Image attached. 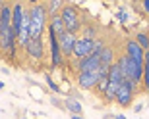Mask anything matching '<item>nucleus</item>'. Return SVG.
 Wrapping results in <instances>:
<instances>
[{
  "instance_id": "bb28decb",
  "label": "nucleus",
  "mask_w": 149,
  "mask_h": 119,
  "mask_svg": "<svg viewBox=\"0 0 149 119\" xmlns=\"http://www.w3.org/2000/svg\"><path fill=\"white\" fill-rule=\"evenodd\" d=\"M147 92H149V87H147Z\"/></svg>"
},
{
  "instance_id": "dca6fc26",
  "label": "nucleus",
  "mask_w": 149,
  "mask_h": 119,
  "mask_svg": "<svg viewBox=\"0 0 149 119\" xmlns=\"http://www.w3.org/2000/svg\"><path fill=\"white\" fill-rule=\"evenodd\" d=\"M66 106H68V109L72 111V115H79V114H81V104L77 102L76 98H68Z\"/></svg>"
},
{
  "instance_id": "412c9836",
  "label": "nucleus",
  "mask_w": 149,
  "mask_h": 119,
  "mask_svg": "<svg viewBox=\"0 0 149 119\" xmlns=\"http://www.w3.org/2000/svg\"><path fill=\"white\" fill-rule=\"evenodd\" d=\"M47 81H49V85H50V88H52V90H58V87H56V83L54 81H52V79H50V77H47Z\"/></svg>"
},
{
  "instance_id": "a211bd4d",
  "label": "nucleus",
  "mask_w": 149,
  "mask_h": 119,
  "mask_svg": "<svg viewBox=\"0 0 149 119\" xmlns=\"http://www.w3.org/2000/svg\"><path fill=\"white\" fill-rule=\"evenodd\" d=\"M83 38L95 40V27H85V29H83Z\"/></svg>"
},
{
  "instance_id": "b1692460",
  "label": "nucleus",
  "mask_w": 149,
  "mask_h": 119,
  "mask_svg": "<svg viewBox=\"0 0 149 119\" xmlns=\"http://www.w3.org/2000/svg\"><path fill=\"white\" fill-rule=\"evenodd\" d=\"M72 119H83L81 115H72Z\"/></svg>"
},
{
  "instance_id": "39448f33",
  "label": "nucleus",
  "mask_w": 149,
  "mask_h": 119,
  "mask_svg": "<svg viewBox=\"0 0 149 119\" xmlns=\"http://www.w3.org/2000/svg\"><path fill=\"white\" fill-rule=\"evenodd\" d=\"M76 42H77V37L74 33L66 31L64 35H60V37H58V46H60V50H62V56H72Z\"/></svg>"
},
{
  "instance_id": "aec40b11",
  "label": "nucleus",
  "mask_w": 149,
  "mask_h": 119,
  "mask_svg": "<svg viewBox=\"0 0 149 119\" xmlns=\"http://www.w3.org/2000/svg\"><path fill=\"white\" fill-rule=\"evenodd\" d=\"M118 19H120L122 23H124V21H128V14H126V12H120V14H118Z\"/></svg>"
},
{
  "instance_id": "f8f14e48",
  "label": "nucleus",
  "mask_w": 149,
  "mask_h": 119,
  "mask_svg": "<svg viewBox=\"0 0 149 119\" xmlns=\"http://www.w3.org/2000/svg\"><path fill=\"white\" fill-rule=\"evenodd\" d=\"M49 29H50L52 33H54L56 37H60V35H64V33H66V25H64V21H62L60 14H58V16H54V17H50V21H49Z\"/></svg>"
},
{
  "instance_id": "9b49d317",
  "label": "nucleus",
  "mask_w": 149,
  "mask_h": 119,
  "mask_svg": "<svg viewBox=\"0 0 149 119\" xmlns=\"http://www.w3.org/2000/svg\"><path fill=\"white\" fill-rule=\"evenodd\" d=\"M25 50L33 60H41L43 58V40L41 38H31L27 42V46H25Z\"/></svg>"
},
{
  "instance_id": "f3484780",
  "label": "nucleus",
  "mask_w": 149,
  "mask_h": 119,
  "mask_svg": "<svg viewBox=\"0 0 149 119\" xmlns=\"http://www.w3.org/2000/svg\"><path fill=\"white\" fill-rule=\"evenodd\" d=\"M107 88H109V77H101L99 83H97V90H99L101 94H105Z\"/></svg>"
},
{
  "instance_id": "423d86ee",
  "label": "nucleus",
  "mask_w": 149,
  "mask_h": 119,
  "mask_svg": "<svg viewBox=\"0 0 149 119\" xmlns=\"http://www.w3.org/2000/svg\"><path fill=\"white\" fill-rule=\"evenodd\" d=\"M101 67V56L99 54H91L89 58H83L77 62V69L79 73H89V71H97Z\"/></svg>"
},
{
  "instance_id": "0eeeda50",
  "label": "nucleus",
  "mask_w": 149,
  "mask_h": 119,
  "mask_svg": "<svg viewBox=\"0 0 149 119\" xmlns=\"http://www.w3.org/2000/svg\"><path fill=\"white\" fill-rule=\"evenodd\" d=\"M49 37H50V58H52V65L54 67H60L62 62H64V56H62V50L58 46V37H56L54 33L49 29Z\"/></svg>"
},
{
  "instance_id": "f257e3e1",
  "label": "nucleus",
  "mask_w": 149,
  "mask_h": 119,
  "mask_svg": "<svg viewBox=\"0 0 149 119\" xmlns=\"http://www.w3.org/2000/svg\"><path fill=\"white\" fill-rule=\"evenodd\" d=\"M49 12L45 4H33L29 8V25H31V38H41L45 27H47Z\"/></svg>"
},
{
  "instance_id": "6ab92c4d",
  "label": "nucleus",
  "mask_w": 149,
  "mask_h": 119,
  "mask_svg": "<svg viewBox=\"0 0 149 119\" xmlns=\"http://www.w3.org/2000/svg\"><path fill=\"white\" fill-rule=\"evenodd\" d=\"M105 50V44H103V40H95L93 42V54H99L101 56V52Z\"/></svg>"
},
{
  "instance_id": "4be33fe9",
  "label": "nucleus",
  "mask_w": 149,
  "mask_h": 119,
  "mask_svg": "<svg viewBox=\"0 0 149 119\" xmlns=\"http://www.w3.org/2000/svg\"><path fill=\"white\" fill-rule=\"evenodd\" d=\"M143 10L149 14V0H143Z\"/></svg>"
},
{
  "instance_id": "7ed1b4c3",
  "label": "nucleus",
  "mask_w": 149,
  "mask_h": 119,
  "mask_svg": "<svg viewBox=\"0 0 149 119\" xmlns=\"http://www.w3.org/2000/svg\"><path fill=\"white\" fill-rule=\"evenodd\" d=\"M136 83L134 81H124L118 88V94H116V102L120 104L122 108H128L132 106V100H134V94H136Z\"/></svg>"
},
{
  "instance_id": "9d476101",
  "label": "nucleus",
  "mask_w": 149,
  "mask_h": 119,
  "mask_svg": "<svg viewBox=\"0 0 149 119\" xmlns=\"http://www.w3.org/2000/svg\"><path fill=\"white\" fill-rule=\"evenodd\" d=\"M23 16H25V8H23V4L17 2V4L12 6V29L16 31V35L19 33V29H22Z\"/></svg>"
},
{
  "instance_id": "a878e982",
  "label": "nucleus",
  "mask_w": 149,
  "mask_h": 119,
  "mask_svg": "<svg viewBox=\"0 0 149 119\" xmlns=\"http://www.w3.org/2000/svg\"><path fill=\"white\" fill-rule=\"evenodd\" d=\"M0 8H2V2H0Z\"/></svg>"
},
{
  "instance_id": "ddd939ff",
  "label": "nucleus",
  "mask_w": 149,
  "mask_h": 119,
  "mask_svg": "<svg viewBox=\"0 0 149 119\" xmlns=\"http://www.w3.org/2000/svg\"><path fill=\"white\" fill-rule=\"evenodd\" d=\"M114 64V50L111 46H105V50L101 52V65H107V67H111Z\"/></svg>"
},
{
  "instance_id": "393cba45",
  "label": "nucleus",
  "mask_w": 149,
  "mask_h": 119,
  "mask_svg": "<svg viewBox=\"0 0 149 119\" xmlns=\"http://www.w3.org/2000/svg\"><path fill=\"white\" fill-rule=\"evenodd\" d=\"M0 88H4V83H2V81H0Z\"/></svg>"
},
{
  "instance_id": "6e6552de",
  "label": "nucleus",
  "mask_w": 149,
  "mask_h": 119,
  "mask_svg": "<svg viewBox=\"0 0 149 119\" xmlns=\"http://www.w3.org/2000/svg\"><path fill=\"white\" fill-rule=\"evenodd\" d=\"M99 79H101L99 69H97V71H89V73H79V75H77V83H79V87L87 88V90L97 87Z\"/></svg>"
},
{
  "instance_id": "f03ea898",
  "label": "nucleus",
  "mask_w": 149,
  "mask_h": 119,
  "mask_svg": "<svg viewBox=\"0 0 149 119\" xmlns=\"http://www.w3.org/2000/svg\"><path fill=\"white\" fill-rule=\"evenodd\" d=\"M60 17H62V21H64V25H66L68 33H74V35H76V33L81 29V19H79V14H77L76 6L66 4L60 12Z\"/></svg>"
},
{
  "instance_id": "1a4fd4ad",
  "label": "nucleus",
  "mask_w": 149,
  "mask_h": 119,
  "mask_svg": "<svg viewBox=\"0 0 149 119\" xmlns=\"http://www.w3.org/2000/svg\"><path fill=\"white\" fill-rule=\"evenodd\" d=\"M126 56L132 58L134 62H138V64H145V52L141 50V46H139L136 40L126 42Z\"/></svg>"
},
{
  "instance_id": "2eb2a0df",
  "label": "nucleus",
  "mask_w": 149,
  "mask_h": 119,
  "mask_svg": "<svg viewBox=\"0 0 149 119\" xmlns=\"http://www.w3.org/2000/svg\"><path fill=\"white\" fill-rule=\"evenodd\" d=\"M136 42L141 46L143 52H149V35L147 33H138V35H136Z\"/></svg>"
},
{
  "instance_id": "4468645a",
  "label": "nucleus",
  "mask_w": 149,
  "mask_h": 119,
  "mask_svg": "<svg viewBox=\"0 0 149 119\" xmlns=\"http://www.w3.org/2000/svg\"><path fill=\"white\" fill-rule=\"evenodd\" d=\"M64 2H60V0H50L49 2V6H47V12H49V16L50 17H54V16H58V10L62 12V8H64Z\"/></svg>"
},
{
  "instance_id": "5701e85b",
  "label": "nucleus",
  "mask_w": 149,
  "mask_h": 119,
  "mask_svg": "<svg viewBox=\"0 0 149 119\" xmlns=\"http://www.w3.org/2000/svg\"><path fill=\"white\" fill-rule=\"evenodd\" d=\"M116 119H126V115H122V114H120V115H116Z\"/></svg>"
},
{
  "instance_id": "20e7f679",
  "label": "nucleus",
  "mask_w": 149,
  "mask_h": 119,
  "mask_svg": "<svg viewBox=\"0 0 149 119\" xmlns=\"http://www.w3.org/2000/svg\"><path fill=\"white\" fill-rule=\"evenodd\" d=\"M93 42L95 40H87V38H77L76 46H74V54L77 60H83V58H89V56L93 54Z\"/></svg>"
}]
</instances>
